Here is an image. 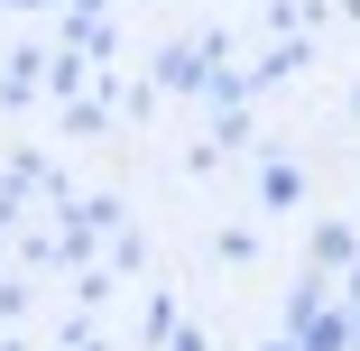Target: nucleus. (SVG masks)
<instances>
[{"label":"nucleus","instance_id":"f257e3e1","mask_svg":"<svg viewBox=\"0 0 360 351\" xmlns=\"http://www.w3.org/2000/svg\"><path fill=\"white\" fill-rule=\"evenodd\" d=\"M19 10H37V0H19Z\"/></svg>","mask_w":360,"mask_h":351}]
</instances>
